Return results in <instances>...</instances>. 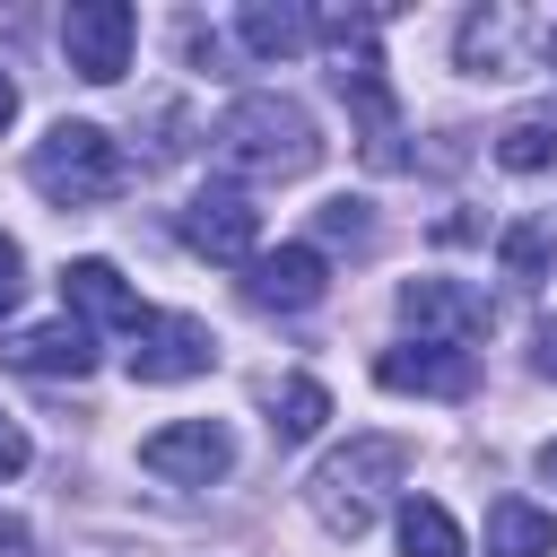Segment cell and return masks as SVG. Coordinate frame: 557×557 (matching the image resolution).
Masks as SVG:
<instances>
[{
	"label": "cell",
	"instance_id": "d6986e66",
	"mask_svg": "<svg viewBox=\"0 0 557 557\" xmlns=\"http://www.w3.org/2000/svg\"><path fill=\"white\" fill-rule=\"evenodd\" d=\"M400 557H470V540L435 496H409L400 505Z\"/></svg>",
	"mask_w": 557,
	"mask_h": 557
},
{
	"label": "cell",
	"instance_id": "30bf717a",
	"mask_svg": "<svg viewBox=\"0 0 557 557\" xmlns=\"http://www.w3.org/2000/svg\"><path fill=\"white\" fill-rule=\"evenodd\" d=\"M374 383H383V392H418V400H470V392H479V357H470V348H426V339H409V348H383V357H374Z\"/></svg>",
	"mask_w": 557,
	"mask_h": 557
},
{
	"label": "cell",
	"instance_id": "8fae6325",
	"mask_svg": "<svg viewBox=\"0 0 557 557\" xmlns=\"http://www.w3.org/2000/svg\"><path fill=\"white\" fill-rule=\"evenodd\" d=\"M322 287H331V261H322L313 244L252 252V270H244V296H252L261 313H305V305H322Z\"/></svg>",
	"mask_w": 557,
	"mask_h": 557
},
{
	"label": "cell",
	"instance_id": "8992f818",
	"mask_svg": "<svg viewBox=\"0 0 557 557\" xmlns=\"http://www.w3.org/2000/svg\"><path fill=\"white\" fill-rule=\"evenodd\" d=\"M183 244L209 252V261H226V270H252V252H261V209H252L235 183H200V191L183 200Z\"/></svg>",
	"mask_w": 557,
	"mask_h": 557
},
{
	"label": "cell",
	"instance_id": "5b68a950",
	"mask_svg": "<svg viewBox=\"0 0 557 557\" xmlns=\"http://www.w3.org/2000/svg\"><path fill=\"white\" fill-rule=\"evenodd\" d=\"M331 87H339V104L357 113V131H366V157H374V165H400V104H392V78H383V52H374V35H366V44H339V70H331Z\"/></svg>",
	"mask_w": 557,
	"mask_h": 557
},
{
	"label": "cell",
	"instance_id": "7402d4cb",
	"mask_svg": "<svg viewBox=\"0 0 557 557\" xmlns=\"http://www.w3.org/2000/svg\"><path fill=\"white\" fill-rule=\"evenodd\" d=\"M26 461H35V444H26V426H17L9 409H0V479H17Z\"/></svg>",
	"mask_w": 557,
	"mask_h": 557
},
{
	"label": "cell",
	"instance_id": "cb8c5ba5",
	"mask_svg": "<svg viewBox=\"0 0 557 557\" xmlns=\"http://www.w3.org/2000/svg\"><path fill=\"white\" fill-rule=\"evenodd\" d=\"M531 366L557 383V322H540V331H531Z\"/></svg>",
	"mask_w": 557,
	"mask_h": 557
},
{
	"label": "cell",
	"instance_id": "603a6c76",
	"mask_svg": "<svg viewBox=\"0 0 557 557\" xmlns=\"http://www.w3.org/2000/svg\"><path fill=\"white\" fill-rule=\"evenodd\" d=\"M17 296H26V252H17L9 235H0V313H9Z\"/></svg>",
	"mask_w": 557,
	"mask_h": 557
},
{
	"label": "cell",
	"instance_id": "9c48e42d",
	"mask_svg": "<svg viewBox=\"0 0 557 557\" xmlns=\"http://www.w3.org/2000/svg\"><path fill=\"white\" fill-rule=\"evenodd\" d=\"M400 322L426 339V348H470L487 331V296L461 287V278H409L400 287Z\"/></svg>",
	"mask_w": 557,
	"mask_h": 557
},
{
	"label": "cell",
	"instance_id": "7a4b0ae2",
	"mask_svg": "<svg viewBox=\"0 0 557 557\" xmlns=\"http://www.w3.org/2000/svg\"><path fill=\"white\" fill-rule=\"evenodd\" d=\"M400 479H409V444H400V435H348L339 453H322V461H313L305 505H313V522H322V531L366 540V531H374V513H383V496H392Z\"/></svg>",
	"mask_w": 557,
	"mask_h": 557
},
{
	"label": "cell",
	"instance_id": "ba28073f",
	"mask_svg": "<svg viewBox=\"0 0 557 557\" xmlns=\"http://www.w3.org/2000/svg\"><path fill=\"white\" fill-rule=\"evenodd\" d=\"M139 470L165 479V487H209V479L235 470V435H226L218 418H174V426H157V435L139 444Z\"/></svg>",
	"mask_w": 557,
	"mask_h": 557
},
{
	"label": "cell",
	"instance_id": "2e32d148",
	"mask_svg": "<svg viewBox=\"0 0 557 557\" xmlns=\"http://www.w3.org/2000/svg\"><path fill=\"white\" fill-rule=\"evenodd\" d=\"M522 35H540V26H522L513 9H479V17H461V70H470V78H505Z\"/></svg>",
	"mask_w": 557,
	"mask_h": 557
},
{
	"label": "cell",
	"instance_id": "ffe728a7",
	"mask_svg": "<svg viewBox=\"0 0 557 557\" xmlns=\"http://www.w3.org/2000/svg\"><path fill=\"white\" fill-rule=\"evenodd\" d=\"M313 226H322L331 244H366V235H374V218H366V200H348V191H339V200H322V209H313Z\"/></svg>",
	"mask_w": 557,
	"mask_h": 557
},
{
	"label": "cell",
	"instance_id": "44dd1931",
	"mask_svg": "<svg viewBox=\"0 0 557 557\" xmlns=\"http://www.w3.org/2000/svg\"><path fill=\"white\" fill-rule=\"evenodd\" d=\"M505 270H513V278H540V270H548V226H513V235H505Z\"/></svg>",
	"mask_w": 557,
	"mask_h": 557
},
{
	"label": "cell",
	"instance_id": "6da1fadb",
	"mask_svg": "<svg viewBox=\"0 0 557 557\" xmlns=\"http://www.w3.org/2000/svg\"><path fill=\"white\" fill-rule=\"evenodd\" d=\"M209 139H218V157H226L235 174H252V183H296V174L322 165V131H313V113H305L296 96H278V87L235 96V104L218 113Z\"/></svg>",
	"mask_w": 557,
	"mask_h": 557
},
{
	"label": "cell",
	"instance_id": "e0dca14e",
	"mask_svg": "<svg viewBox=\"0 0 557 557\" xmlns=\"http://www.w3.org/2000/svg\"><path fill=\"white\" fill-rule=\"evenodd\" d=\"M496 165H505V174H540V165H557V96L522 104V113L496 131Z\"/></svg>",
	"mask_w": 557,
	"mask_h": 557
},
{
	"label": "cell",
	"instance_id": "4316f807",
	"mask_svg": "<svg viewBox=\"0 0 557 557\" xmlns=\"http://www.w3.org/2000/svg\"><path fill=\"white\" fill-rule=\"evenodd\" d=\"M540 479H557V444H540Z\"/></svg>",
	"mask_w": 557,
	"mask_h": 557
},
{
	"label": "cell",
	"instance_id": "484cf974",
	"mask_svg": "<svg viewBox=\"0 0 557 557\" xmlns=\"http://www.w3.org/2000/svg\"><path fill=\"white\" fill-rule=\"evenodd\" d=\"M9 122H17V78L0 70V131H9Z\"/></svg>",
	"mask_w": 557,
	"mask_h": 557
},
{
	"label": "cell",
	"instance_id": "277c9868",
	"mask_svg": "<svg viewBox=\"0 0 557 557\" xmlns=\"http://www.w3.org/2000/svg\"><path fill=\"white\" fill-rule=\"evenodd\" d=\"M131 44H139L131 0H70V17H61V52H70V70H78L87 87H113V78L131 70Z\"/></svg>",
	"mask_w": 557,
	"mask_h": 557
},
{
	"label": "cell",
	"instance_id": "d4e9b609",
	"mask_svg": "<svg viewBox=\"0 0 557 557\" xmlns=\"http://www.w3.org/2000/svg\"><path fill=\"white\" fill-rule=\"evenodd\" d=\"M0 557H26V522H0Z\"/></svg>",
	"mask_w": 557,
	"mask_h": 557
},
{
	"label": "cell",
	"instance_id": "3957f363",
	"mask_svg": "<svg viewBox=\"0 0 557 557\" xmlns=\"http://www.w3.org/2000/svg\"><path fill=\"white\" fill-rule=\"evenodd\" d=\"M26 183L52 200V209H96L122 191V148L104 122H52L26 157Z\"/></svg>",
	"mask_w": 557,
	"mask_h": 557
},
{
	"label": "cell",
	"instance_id": "83f0119b",
	"mask_svg": "<svg viewBox=\"0 0 557 557\" xmlns=\"http://www.w3.org/2000/svg\"><path fill=\"white\" fill-rule=\"evenodd\" d=\"M87 557H148V548H87Z\"/></svg>",
	"mask_w": 557,
	"mask_h": 557
},
{
	"label": "cell",
	"instance_id": "5bb4252c",
	"mask_svg": "<svg viewBox=\"0 0 557 557\" xmlns=\"http://www.w3.org/2000/svg\"><path fill=\"white\" fill-rule=\"evenodd\" d=\"M235 35H244L252 61H296V52L313 44V9H296V0H252V9L235 17Z\"/></svg>",
	"mask_w": 557,
	"mask_h": 557
},
{
	"label": "cell",
	"instance_id": "ac0fdd59",
	"mask_svg": "<svg viewBox=\"0 0 557 557\" xmlns=\"http://www.w3.org/2000/svg\"><path fill=\"white\" fill-rule=\"evenodd\" d=\"M322 418H331V392H322L313 374H287V383H270V435H278V444H305V435H322Z\"/></svg>",
	"mask_w": 557,
	"mask_h": 557
},
{
	"label": "cell",
	"instance_id": "7c38bea8",
	"mask_svg": "<svg viewBox=\"0 0 557 557\" xmlns=\"http://www.w3.org/2000/svg\"><path fill=\"white\" fill-rule=\"evenodd\" d=\"M61 313L87 322V331H139V322H148V305L131 296V278H122L113 261H96V252L61 270Z\"/></svg>",
	"mask_w": 557,
	"mask_h": 557
},
{
	"label": "cell",
	"instance_id": "4fadbf2b",
	"mask_svg": "<svg viewBox=\"0 0 557 557\" xmlns=\"http://www.w3.org/2000/svg\"><path fill=\"white\" fill-rule=\"evenodd\" d=\"M0 366H17V374H70V383H78V374L96 366V331L70 322V313H61V322H35V331H9V339H0Z\"/></svg>",
	"mask_w": 557,
	"mask_h": 557
},
{
	"label": "cell",
	"instance_id": "9a60e30c",
	"mask_svg": "<svg viewBox=\"0 0 557 557\" xmlns=\"http://www.w3.org/2000/svg\"><path fill=\"white\" fill-rule=\"evenodd\" d=\"M487 557H557V513H540L531 496H496L487 505Z\"/></svg>",
	"mask_w": 557,
	"mask_h": 557
},
{
	"label": "cell",
	"instance_id": "52a82bcc",
	"mask_svg": "<svg viewBox=\"0 0 557 557\" xmlns=\"http://www.w3.org/2000/svg\"><path fill=\"white\" fill-rule=\"evenodd\" d=\"M218 366V331L200 313H148L131 331V383H191Z\"/></svg>",
	"mask_w": 557,
	"mask_h": 557
}]
</instances>
